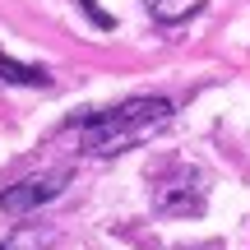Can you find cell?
Masks as SVG:
<instances>
[{"label": "cell", "instance_id": "cell-2", "mask_svg": "<svg viewBox=\"0 0 250 250\" xmlns=\"http://www.w3.org/2000/svg\"><path fill=\"white\" fill-rule=\"evenodd\" d=\"M153 208L167 218H195L204 213V176L195 167H167V176H158L153 186Z\"/></svg>", "mask_w": 250, "mask_h": 250}, {"label": "cell", "instance_id": "cell-1", "mask_svg": "<svg viewBox=\"0 0 250 250\" xmlns=\"http://www.w3.org/2000/svg\"><path fill=\"white\" fill-rule=\"evenodd\" d=\"M167 121H171V102L167 98H130L121 107H98L88 116L65 121V130L79 134L88 153H125L130 144H139L144 134L162 130Z\"/></svg>", "mask_w": 250, "mask_h": 250}, {"label": "cell", "instance_id": "cell-5", "mask_svg": "<svg viewBox=\"0 0 250 250\" xmlns=\"http://www.w3.org/2000/svg\"><path fill=\"white\" fill-rule=\"evenodd\" d=\"M148 5V14L158 19V23H181V19H190L204 0H144Z\"/></svg>", "mask_w": 250, "mask_h": 250}, {"label": "cell", "instance_id": "cell-4", "mask_svg": "<svg viewBox=\"0 0 250 250\" xmlns=\"http://www.w3.org/2000/svg\"><path fill=\"white\" fill-rule=\"evenodd\" d=\"M0 79H9V83H28V88H51V74H46V70L14 65L9 56H0Z\"/></svg>", "mask_w": 250, "mask_h": 250}, {"label": "cell", "instance_id": "cell-3", "mask_svg": "<svg viewBox=\"0 0 250 250\" xmlns=\"http://www.w3.org/2000/svg\"><path fill=\"white\" fill-rule=\"evenodd\" d=\"M65 181H70V171H46V176H28V181H19V186H9L5 195H0V208H5V213H14V218H23V213H33V208L51 204V199L65 190Z\"/></svg>", "mask_w": 250, "mask_h": 250}, {"label": "cell", "instance_id": "cell-6", "mask_svg": "<svg viewBox=\"0 0 250 250\" xmlns=\"http://www.w3.org/2000/svg\"><path fill=\"white\" fill-rule=\"evenodd\" d=\"M79 5H83V14H88L98 28H111V14H102V9H98V0H79Z\"/></svg>", "mask_w": 250, "mask_h": 250}, {"label": "cell", "instance_id": "cell-8", "mask_svg": "<svg viewBox=\"0 0 250 250\" xmlns=\"http://www.w3.org/2000/svg\"><path fill=\"white\" fill-rule=\"evenodd\" d=\"M0 250H9V246H0Z\"/></svg>", "mask_w": 250, "mask_h": 250}, {"label": "cell", "instance_id": "cell-7", "mask_svg": "<svg viewBox=\"0 0 250 250\" xmlns=\"http://www.w3.org/2000/svg\"><path fill=\"white\" fill-rule=\"evenodd\" d=\"M176 250H227L223 241H199V246H176Z\"/></svg>", "mask_w": 250, "mask_h": 250}]
</instances>
